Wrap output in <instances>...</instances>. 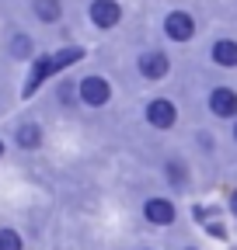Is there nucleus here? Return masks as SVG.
<instances>
[{"label": "nucleus", "mask_w": 237, "mask_h": 250, "mask_svg": "<svg viewBox=\"0 0 237 250\" xmlns=\"http://www.w3.org/2000/svg\"><path fill=\"white\" fill-rule=\"evenodd\" d=\"M52 73H56L52 56H39V59H35V66H32V73H28V80H24V98H32V94H35Z\"/></svg>", "instance_id": "obj_6"}, {"label": "nucleus", "mask_w": 237, "mask_h": 250, "mask_svg": "<svg viewBox=\"0 0 237 250\" xmlns=\"http://www.w3.org/2000/svg\"><path fill=\"white\" fill-rule=\"evenodd\" d=\"M42 143V129L35 122H24L21 129H18V146H24V149H35Z\"/></svg>", "instance_id": "obj_11"}, {"label": "nucleus", "mask_w": 237, "mask_h": 250, "mask_svg": "<svg viewBox=\"0 0 237 250\" xmlns=\"http://www.w3.org/2000/svg\"><path fill=\"white\" fill-rule=\"evenodd\" d=\"M0 250H21V236L14 229H4L0 233Z\"/></svg>", "instance_id": "obj_13"}, {"label": "nucleus", "mask_w": 237, "mask_h": 250, "mask_svg": "<svg viewBox=\"0 0 237 250\" xmlns=\"http://www.w3.org/2000/svg\"><path fill=\"white\" fill-rule=\"evenodd\" d=\"M210 111H213L216 118H234V115H237V94H234L230 87H216V90L210 94Z\"/></svg>", "instance_id": "obj_5"}, {"label": "nucleus", "mask_w": 237, "mask_h": 250, "mask_svg": "<svg viewBox=\"0 0 237 250\" xmlns=\"http://www.w3.org/2000/svg\"><path fill=\"white\" fill-rule=\"evenodd\" d=\"M108 98H112V87L105 77H84L80 80V101L87 108H101V104H108Z\"/></svg>", "instance_id": "obj_1"}, {"label": "nucleus", "mask_w": 237, "mask_h": 250, "mask_svg": "<svg viewBox=\"0 0 237 250\" xmlns=\"http://www.w3.org/2000/svg\"><path fill=\"white\" fill-rule=\"evenodd\" d=\"M143 212H146V219H150L154 226H171L174 223V205L167 198H150L143 205Z\"/></svg>", "instance_id": "obj_8"}, {"label": "nucleus", "mask_w": 237, "mask_h": 250, "mask_svg": "<svg viewBox=\"0 0 237 250\" xmlns=\"http://www.w3.org/2000/svg\"><path fill=\"white\" fill-rule=\"evenodd\" d=\"M230 208H234V215H237V191H234V198H230Z\"/></svg>", "instance_id": "obj_16"}, {"label": "nucleus", "mask_w": 237, "mask_h": 250, "mask_svg": "<svg viewBox=\"0 0 237 250\" xmlns=\"http://www.w3.org/2000/svg\"><path fill=\"white\" fill-rule=\"evenodd\" d=\"M0 156H4V143H0Z\"/></svg>", "instance_id": "obj_17"}, {"label": "nucleus", "mask_w": 237, "mask_h": 250, "mask_svg": "<svg viewBox=\"0 0 237 250\" xmlns=\"http://www.w3.org/2000/svg\"><path fill=\"white\" fill-rule=\"evenodd\" d=\"M234 139H237V125H234Z\"/></svg>", "instance_id": "obj_18"}, {"label": "nucleus", "mask_w": 237, "mask_h": 250, "mask_svg": "<svg viewBox=\"0 0 237 250\" xmlns=\"http://www.w3.org/2000/svg\"><path fill=\"white\" fill-rule=\"evenodd\" d=\"M11 52L14 56H28V52H32V39H28V35H14L11 39Z\"/></svg>", "instance_id": "obj_14"}, {"label": "nucleus", "mask_w": 237, "mask_h": 250, "mask_svg": "<svg viewBox=\"0 0 237 250\" xmlns=\"http://www.w3.org/2000/svg\"><path fill=\"white\" fill-rule=\"evenodd\" d=\"M80 59H84V49H80V45H70V49L52 52V66H56V73H59V70L73 66V62H80Z\"/></svg>", "instance_id": "obj_10"}, {"label": "nucleus", "mask_w": 237, "mask_h": 250, "mask_svg": "<svg viewBox=\"0 0 237 250\" xmlns=\"http://www.w3.org/2000/svg\"><path fill=\"white\" fill-rule=\"evenodd\" d=\"M118 18H122V7H118L115 0H95V4H91V24L101 28V31L115 28Z\"/></svg>", "instance_id": "obj_3"}, {"label": "nucleus", "mask_w": 237, "mask_h": 250, "mask_svg": "<svg viewBox=\"0 0 237 250\" xmlns=\"http://www.w3.org/2000/svg\"><path fill=\"white\" fill-rule=\"evenodd\" d=\"M167 177H171V181H182V167H178V164H167Z\"/></svg>", "instance_id": "obj_15"}, {"label": "nucleus", "mask_w": 237, "mask_h": 250, "mask_svg": "<svg viewBox=\"0 0 237 250\" xmlns=\"http://www.w3.org/2000/svg\"><path fill=\"white\" fill-rule=\"evenodd\" d=\"M213 62H216V66H237V42L220 39L213 45Z\"/></svg>", "instance_id": "obj_9"}, {"label": "nucleus", "mask_w": 237, "mask_h": 250, "mask_svg": "<svg viewBox=\"0 0 237 250\" xmlns=\"http://www.w3.org/2000/svg\"><path fill=\"white\" fill-rule=\"evenodd\" d=\"M164 35H167L171 42H189V39L195 35V21H192V14H185V11H171V14L164 18Z\"/></svg>", "instance_id": "obj_2"}, {"label": "nucleus", "mask_w": 237, "mask_h": 250, "mask_svg": "<svg viewBox=\"0 0 237 250\" xmlns=\"http://www.w3.org/2000/svg\"><path fill=\"white\" fill-rule=\"evenodd\" d=\"M63 7H59V0H35V18L39 21H59Z\"/></svg>", "instance_id": "obj_12"}, {"label": "nucleus", "mask_w": 237, "mask_h": 250, "mask_svg": "<svg viewBox=\"0 0 237 250\" xmlns=\"http://www.w3.org/2000/svg\"><path fill=\"white\" fill-rule=\"evenodd\" d=\"M146 122H150L154 129H171V125L178 122V108H174L171 101L157 98V101L146 104Z\"/></svg>", "instance_id": "obj_4"}, {"label": "nucleus", "mask_w": 237, "mask_h": 250, "mask_svg": "<svg viewBox=\"0 0 237 250\" xmlns=\"http://www.w3.org/2000/svg\"><path fill=\"white\" fill-rule=\"evenodd\" d=\"M167 56L164 52H143L140 56V73L146 77V80H161V77H167Z\"/></svg>", "instance_id": "obj_7"}]
</instances>
